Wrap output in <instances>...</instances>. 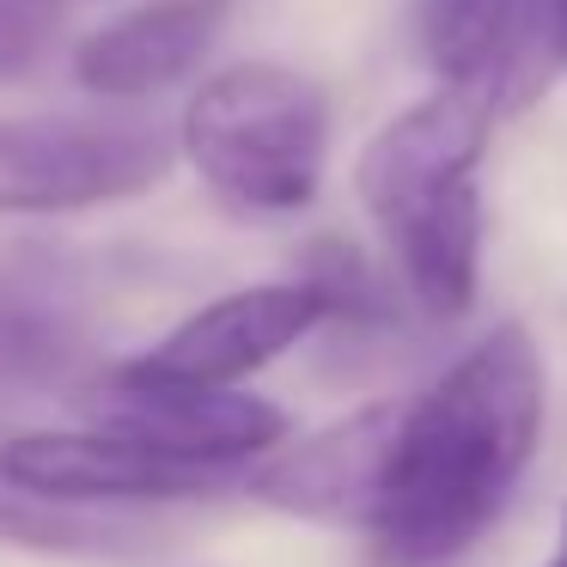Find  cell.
<instances>
[{
    "instance_id": "obj_6",
    "label": "cell",
    "mask_w": 567,
    "mask_h": 567,
    "mask_svg": "<svg viewBox=\"0 0 567 567\" xmlns=\"http://www.w3.org/2000/svg\"><path fill=\"white\" fill-rule=\"evenodd\" d=\"M0 482L62 506H141V501H189L208 494L214 470H189L159 457L123 433L99 427H31L0 440Z\"/></svg>"
},
{
    "instance_id": "obj_1",
    "label": "cell",
    "mask_w": 567,
    "mask_h": 567,
    "mask_svg": "<svg viewBox=\"0 0 567 567\" xmlns=\"http://www.w3.org/2000/svg\"><path fill=\"white\" fill-rule=\"evenodd\" d=\"M543 354L525 323H494L403 403L372 543L391 567H440L494 525L543 440Z\"/></svg>"
},
{
    "instance_id": "obj_3",
    "label": "cell",
    "mask_w": 567,
    "mask_h": 567,
    "mask_svg": "<svg viewBox=\"0 0 567 567\" xmlns=\"http://www.w3.org/2000/svg\"><path fill=\"white\" fill-rule=\"evenodd\" d=\"M172 172L165 128L141 116H7L0 214H86L147 196Z\"/></svg>"
},
{
    "instance_id": "obj_12",
    "label": "cell",
    "mask_w": 567,
    "mask_h": 567,
    "mask_svg": "<svg viewBox=\"0 0 567 567\" xmlns=\"http://www.w3.org/2000/svg\"><path fill=\"white\" fill-rule=\"evenodd\" d=\"M62 367V323L0 275V384H31Z\"/></svg>"
},
{
    "instance_id": "obj_7",
    "label": "cell",
    "mask_w": 567,
    "mask_h": 567,
    "mask_svg": "<svg viewBox=\"0 0 567 567\" xmlns=\"http://www.w3.org/2000/svg\"><path fill=\"white\" fill-rule=\"evenodd\" d=\"M403 403L409 396H384V403L354 409V415L330 421L323 433L287 445V452H262L250 470V501L293 518H318V525L367 530L379 518L384 482H391Z\"/></svg>"
},
{
    "instance_id": "obj_13",
    "label": "cell",
    "mask_w": 567,
    "mask_h": 567,
    "mask_svg": "<svg viewBox=\"0 0 567 567\" xmlns=\"http://www.w3.org/2000/svg\"><path fill=\"white\" fill-rule=\"evenodd\" d=\"M62 43V7L55 0H0V80L43 68Z\"/></svg>"
},
{
    "instance_id": "obj_5",
    "label": "cell",
    "mask_w": 567,
    "mask_h": 567,
    "mask_svg": "<svg viewBox=\"0 0 567 567\" xmlns=\"http://www.w3.org/2000/svg\"><path fill=\"white\" fill-rule=\"evenodd\" d=\"M494 99L482 86H452L440 80V92L415 99L409 111H396L379 135L360 147L354 159V196L372 214V226L396 233L403 220H415L421 208L445 202L452 189L476 184L482 147H488Z\"/></svg>"
},
{
    "instance_id": "obj_8",
    "label": "cell",
    "mask_w": 567,
    "mask_h": 567,
    "mask_svg": "<svg viewBox=\"0 0 567 567\" xmlns=\"http://www.w3.org/2000/svg\"><path fill=\"white\" fill-rule=\"evenodd\" d=\"M330 318L323 299L306 281H262L220 293L208 306H196L184 323L159 336L147 354H135L147 372L165 379H196V384H245L250 372L275 367L287 348H299L318 323Z\"/></svg>"
},
{
    "instance_id": "obj_11",
    "label": "cell",
    "mask_w": 567,
    "mask_h": 567,
    "mask_svg": "<svg viewBox=\"0 0 567 567\" xmlns=\"http://www.w3.org/2000/svg\"><path fill=\"white\" fill-rule=\"evenodd\" d=\"M299 281L311 287V293L323 299V311L330 318H354V323H372L391 311V299H384L379 287V269H372V257L360 245H348V238H318V245L306 250V269H299Z\"/></svg>"
},
{
    "instance_id": "obj_2",
    "label": "cell",
    "mask_w": 567,
    "mask_h": 567,
    "mask_svg": "<svg viewBox=\"0 0 567 567\" xmlns=\"http://www.w3.org/2000/svg\"><path fill=\"white\" fill-rule=\"evenodd\" d=\"M189 172L220 208L245 220H287L311 208L330 153V99L287 62H238L196 86L177 123Z\"/></svg>"
},
{
    "instance_id": "obj_10",
    "label": "cell",
    "mask_w": 567,
    "mask_h": 567,
    "mask_svg": "<svg viewBox=\"0 0 567 567\" xmlns=\"http://www.w3.org/2000/svg\"><path fill=\"white\" fill-rule=\"evenodd\" d=\"M409 299L427 318H464L476 306V262H482V189L464 184L445 202L421 208L396 233H384Z\"/></svg>"
},
{
    "instance_id": "obj_15",
    "label": "cell",
    "mask_w": 567,
    "mask_h": 567,
    "mask_svg": "<svg viewBox=\"0 0 567 567\" xmlns=\"http://www.w3.org/2000/svg\"><path fill=\"white\" fill-rule=\"evenodd\" d=\"M561 549H567V513H561Z\"/></svg>"
},
{
    "instance_id": "obj_16",
    "label": "cell",
    "mask_w": 567,
    "mask_h": 567,
    "mask_svg": "<svg viewBox=\"0 0 567 567\" xmlns=\"http://www.w3.org/2000/svg\"><path fill=\"white\" fill-rule=\"evenodd\" d=\"M55 7H80V0H55Z\"/></svg>"
},
{
    "instance_id": "obj_14",
    "label": "cell",
    "mask_w": 567,
    "mask_h": 567,
    "mask_svg": "<svg viewBox=\"0 0 567 567\" xmlns=\"http://www.w3.org/2000/svg\"><path fill=\"white\" fill-rule=\"evenodd\" d=\"M549 567H567V549H561V555H555V561H549Z\"/></svg>"
},
{
    "instance_id": "obj_4",
    "label": "cell",
    "mask_w": 567,
    "mask_h": 567,
    "mask_svg": "<svg viewBox=\"0 0 567 567\" xmlns=\"http://www.w3.org/2000/svg\"><path fill=\"white\" fill-rule=\"evenodd\" d=\"M86 409L99 427L123 433L159 457H177L189 470H214V476L257 464L262 452L287 440V415L269 396L245 391V384L165 379V372H147L141 360H123V367L104 372Z\"/></svg>"
},
{
    "instance_id": "obj_9",
    "label": "cell",
    "mask_w": 567,
    "mask_h": 567,
    "mask_svg": "<svg viewBox=\"0 0 567 567\" xmlns=\"http://www.w3.org/2000/svg\"><path fill=\"white\" fill-rule=\"evenodd\" d=\"M220 25L226 0H147L74 43V86L104 104L159 99L208 62Z\"/></svg>"
}]
</instances>
